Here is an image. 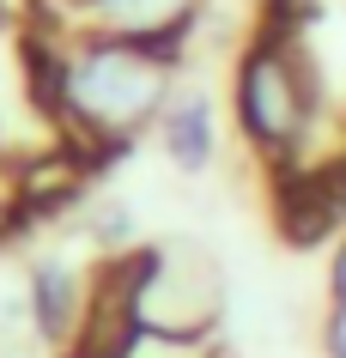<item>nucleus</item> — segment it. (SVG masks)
<instances>
[{"instance_id":"nucleus-1","label":"nucleus","mask_w":346,"mask_h":358,"mask_svg":"<svg viewBox=\"0 0 346 358\" xmlns=\"http://www.w3.org/2000/svg\"><path fill=\"white\" fill-rule=\"evenodd\" d=\"M182 61L189 55L176 49L31 24V85L61 140L85 158H115L140 146L182 85Z\"/></svg>"},{"instance_id":"nucleus-2","label":"nucleus","mask_w":346,"mask_h":358,"mask_svg":"<svg viewBox=\"0 0 346 358\" xmlns=\"http://www.w3.org/2000/svg\"><path fill=\"white\" fill-rule=\"evenodd\" d=\"M328 79L310 55V43L298 24H261L243 55L231 67V122L237 140L261 158L268 170L291 176L304 164L316 122H322Z\"/></svg>"},{"instance_id":"nucleus-3","label":"nucleus","mask_w":346,"mask_h":358,"mask_svg":"<svg viewBox=\"0 0 346 358\" xmlns=\"http://www.w3.org/2000/svg\"><path fill=\"white\" fill-rule=\"evenodd\" d=\"M128 316L146 334H219L231 310V285L225 267L212 262L207 243H194L182 231L152 237L146 249L115 262Z\"/></svg>"},{"instance_id":"nucleus-4","label":"nucleus","mask_w":346,"mask_h":358,"mask_svg":"<svg viewBox=\"0 0 346 358\" xmlns=\"http://www.w3.org/2000/svg\"><path fill=\"white\" fill-rule=\"evenodd\" d=\"M201 6L207 0H43L37 24L73 31V37H115V43H146V49L189 55Z\"/></svg>"},{"instance_id":"nucleus-5","label":"nucleus","mask_w":346,"mask_h":358,"mask_svg":"<svg viewBox=\"0 0 346 358\" xmlns=\"http://www.w3.org/2000/svg\"><path fill=\"white\" fill-rule=\"evenodd\" d=\"M152 146H158V158H164L176 176L201 182V176L219 164V152H225V115H219V97H212L207 85L182 79L176 97L164 103V115H158Z\"/></svg>"},{"instance_id":"nucleus-6","label":"nucleus","mask_w":346,"mask_h":358,"mask_svg":"<svg viewBox=\"0 0 346 358\" xmlns=\"http://www.w3.org/2000/svg\"><path fill=\"white\" fill-rule=\"evenodd\" d=\"M115 358H231V352L225 334H146V328H134Z\"/></svg>"},{"instance_id":"nucleus-7","label":"nucleus","mask_w":346,"mask_h":358,"mask_svg":"<svg viewBox=\"0 0 346 358\" xmlns=\"http://www.w3.org/2000/svg\"><path fill=\"white\" fill-rule=\"evenodd\" d=\"M328 310H346V237L328 255Z\"/></svg>"},{"instance_id":"nucleus-8","label":"nucleus","mask_w":346,"mask_h":358,"mask_svg":"<svg viewBox=\"0 0 346 358\" xmlns=\"http://www.w3.org/2000/svg\"><path fill=\"white\" fill-rule=\"evenodd\" d=\"M0 358H55L49 346H0Z\"/></svg>"}]
</instances>
